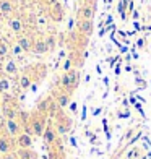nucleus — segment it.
Returning <instances> with one entry per match:
<instances>
[{"label":"nucleus","instance_id":"obj_1","mask_svg":"<svg viewBox=\"0 0 151 159\" xmlns=\"http://www.w3.org/2000/svg\"><path fill=\"white\" fill-rule=\"evenodd\" d=\"M46 127H47V115L36 111L30 117V124H28L23 130L28 133H31L33 136H42Z\"/></svg>","mask_w":151,"mask_h":159},{"label":"nucleus","instance_id":"obj_2","mask_svg":"<svg viewBox=\"0 0 151 159\" xmlns=\"http://www.w3.org/2000/svg\"><path fill=\"white\" fill-rule=\"evenodd\" d=\"M59 84H60V89H63V91H67V93L71 94V93L78 88V84H80V71H78L76 68H71L70 71L62 73Z\"/></svg>","mask_w":151,"mask_h":159},{"label":"nucleus","instance_id":"obj_3","mask_svg":"<svg viewBox=\"0 0 151 159\" xmlns=\"http://www.w3.org/2000/svg\"><path fill=\"white\" fill-rule=\"evenodd\" d=\"M54 127L57 130V133L59 135H67L71 128V120L68 115H65L62 112V109L57 112V115L54 117Z\"/></svg>","mask_w":151,"mask_h":159},{"label":"nucleus","instance_id":"obj_4","mask_svg":"<svg viewBox=\"0 0 151 159\" xmlns=\"http://www.w3.org/2000/svg\"><path fill=\"white\" fill-rule=\"evenodd\" d=\"M7 21V28L13 33V34H16V36H20V34H23L25 33V28H26V23H25V20L21 18L20 15H13V16H10L8 20H5Z\"/></svg>","mask_w":151,"mask_h":159},{"label":"nucleus","instance_id":"obj_5","mask_svg":"<svg viewBox=\"0 0 151 159\" xmlns=\"http://www.w3.org/2000/svg\"><path fill=\"white\" fill-rule=\"evenodd\" d=\"M18 10V3L16 0H0V18L2 20H8L13 16Z\"/></svg>","mask_w":151,"mask_h":159},{"label":"nucleus","instance_id":"obj_6","mask_svg":"<svg viewBox=\"0 0 151 159\" xmlns=\"http://www.w3.org/2000/svg\"><path fill=\"white\" fill-rule=\"evenodd\" d=\"M2 68H3V75L8 76V78H13V76H18V75H20L18 62L13 59V57H8L7 60H3Z\"/></svg>","mask_w":151,"mask_h":159},{"label":"nucleus","instance_id":"obj_7","mask_svg":"<svg viewBox=\"0 0 151 159\" xmlns=\"http://www.w3.org/2000/svg\"><path fill=\"white\" fill-rule=\"evenodd\" d=\"M5 130H7V135H10L11 138H16L23 132V125L20 124L18 119H5Z\"/></svg>","mask_w":151,"mask_h":159},{"label":"nucleus","instance_id":"obj_8","mask_svg":"<svg viewBox=\"0 0 151 159\" xmlns=\"http://www.w3.org/2000/svg\"><path fill=\"white\" fill-rule=\"evenodd\" d=\"M18 44H20V47L23 49V52L25 54H30L31 50H33V44H34V38L30 34V33H23V34H20V36H16V39H15Z\"/></svg>","mask_w":151,"mask_h":159},{"label":"nucleus","instance_id":"obj_9","mask_svg":"<svg viewBox=\"0 0 151 159\" xmlns=\"http://www.w3.org/2000/svg\"><path fill=\"white\" fill-rule=\"evenodd\" d=\"M18 88L21 89V91H28L33 86V83H34V76H33V71H31V68L28 70V71H23L21 75H18Z\"/></svg>","mask_w":151,"mask_h":159},{"label":"nucleus","instance_id":"obj_10","mask_svg":"<svg viewBox=\"0 0 151 159\" xmlns=\"http://www.w3.org/2000/svg\"><path fill=\"white\" fill-rule=\"evenodd\" d=\"M94 8H96V3H89V2H85L83 5H80L78 8V20H93L94 16Z\"/></svg>","mask_w":151,"mask_h":159},{"label":"nucleus","instance_id":"obj_11","mask_svg":"<svg viewBox=\"0 0 151 159\" xmlns=\"http://www.w3.org/2000/svg\"><path fill=\"white\" fill-rule=\"evenodd\" d=\"M93 30H94L93 20H78L76 21V31H78V34L85 36V38H89L93 34Z\"/></svg>","mask_w":151,"mask_h":159},{"label":"nucleus","instance_id":"obj_12","mask_svg":"<svg viewBox=\"0 0 151 159\" xmlns=\"http://www.w3.org/2000/svg\"><path fill=\"white\" fill-rule=\"evenodd\" d=\"M42 138H44V143L49 144V146H52L59 141V133H57V130L54 127V124H47L46 130H44V135H42Z\"/></svg>","mask_w":151,"mask_h":159},{"label":"nucleus","instance_id":"obj_13","mask_svg":"<svg viewBox=\"0 0 151 159\" xmlns=\"http://www.w3.org/2000/svg\"><path fill=\"white\" fill-rule=\"evenodd\" d=\"M15 138H11L10 135H2L0 133V154H7V153H11L13 146H15Z\"/></svg>","mask_w":151,"mask_h":159},{"label":"nucleus","instance_id":"obj_14","mask_svg":"<svg viewBox=\"0 0 151 159\" xmlns=\"http://www.w3.org/2000/svg\"><path fill=\"white\" fill-rule=\"evenodd\" d=\"M70 99H71V94L67 91H63V89H59L54 96V101L57 102V106H59L60 109H65L67 106H70Z\"/></svg>","mask_w":151,"mask_h":159},{"label":"nucleus","instance_id":"obj_15","mask_svg":"<svg viewBox=\"0 0 151 159\" xmlns=\"http://www.w3.org/2000/svg\"><path fill=\"white\" fill-rule=\"evenodd\" d=\"M15 143L18 148H33V135L23 130L15 138Z\"/></svg>","mask_w":151,"mask_h":159},{"label":"nucleus","instance_id":"obj_16","mask_svg":"<svg viewBox=\"0 0 151 159\" xmlns=\"http://www.w3.org/2000/svg\"><path fill=\"white\" fill-rule=\"evenodd\" d=\"M31 52L36 54V55H44V54L49 52V47L44 41V36H42V38H34V44H33Z\"/></svg>","mask_w":151,"mask_h":159},{"label":"nucleus","instance_id":"obj_17","mask_svg":"<svg viewBox=\"0 0 151 159\" xmlns=\"http://www.w3.org/2000/svg\"><path fill=\"white\" fill-rule=\"evenodd\" d=\"M49 18L52 21H62L63 20V8H62L60 2H57L52 7H49Z\"/></svg>","mask_w":151,"mask_h":159},{"label":"nucleus","instance_id":"obj_18","mask_svg":"<svg viewBox=\"0 0 151 159\" xmlns=\"http://www.w3.org/2000/svg\"><path fill=\"white\" fill-rule=\"evenodd\" d=\"M52 102H54V98H44V99H41L39 102H38V106H36V111L41 112V114L49 115V111H50Z\"/></svg>","mask_w":151,"mask_h":159},{"label":"nucleus","instance_id":"obj_19","mask_svg":"<svg viewBox=\"0 0 151 159\" xmlns=\"http://www.w3.org/2000/svg\"><path fill=\"white\" fill-rule=\"evenodd\" d=\"M10 57V42H7V39L0 38V62L7 60Z\"/></svg>","mask_w":151,"mask_h":159},{"label":"nucleus","instance_id":"obj_20","mask_svg":"<svg viewBox=\"0 0 151 159\" xmlns=\"http://www.w3.org/2000/svg\"><path fill=\"white\" fill-rule=\"evenodd\" d=\"M16 153H18V157L20 159H38L36 151H33L31 148H20Z\"/></svg>","mask_w":151,"mask_h":159},{"label":"nucleus","instance_id":"obj_21","mask_svg":"<svg viewBox=\"0 0 151 159\" xmlns=\"http://www.w3.org/2000/svg\"><path fill=\"white\" fill-rule=\"evenodd\" d=\"M11 89V81L8 76H0V94H7Z\"/></svg>","mask_w":151,"mask_h":159},{"label":"nucleus","instance_id":"obj_22","mask_svg":"<svg viewBox=\"0 0 151 159\" xmlns=\"http://www.w3.org/2000/svg\"><path fill=\"white\" fill-rule=\"evenodd\" d=\"M25 52H23V49L20 47V44L15 41L13 44H10V55L13 57V59H16V57H21Z\"/></svg>","mask_w":151,"mask_h":159},{"label":"nucleus","instance_id":"obj_23","mask_svg":"<svg viewBox=\"0 0 151 159\" xmlns=\"http://www.w3.org/2000/svg\"><path fill=\"white\" fill-rule=\"evenodd\" d=\"M44 41H46V44H47V47H49V52L55 49V46H57V38H55V34H52V33L46 34V36H44Z\"/></svg>","mask_w":151,"mask_h":159},{"label":"nucleus","instance_id":"obj_24","mask_svg":"<svg viewBox=\"0 0 151 159\" xmlns=\"http://www.w3.org/2000/svg\"><path fill=\"white\" fill-rule=\"evenodd\" d=\"M73 65H75V57H73V54H70L65 59V62H63V65H62L63 73H65V71H70L71 68H73Z\"/></svg>","mask_w":151,"mask_h":159},{"label":"nucleus","instance_id":"obj_25","mask_svg":"<svg viewBox=\"0 0 151 159\" xmlns=\"http://www.w3.org/2000/svg\"><path fill=\"white\" fill-rule=\"evenodd\" d=\"M3 159H20V157H18V153H16V151H11V153L3 154Z\"/></svg>","mask_w":151,"mask_h":159},{"label":"nucleus","instance_id":"obj_26","mask_svg":"<svg viewBox=\"0 0 151 159\" xmlns=\"http://www.w3.org/2000/svg\"><path fill=\"white\" fill-rule=\"evenodd\" d=\"M42 2H44V5H46L47 8H49V7H52L54 3H57V2H59V0H42Z\"/></svg>","mask_w":151,"mask_h":159},{"label":"nucleus","instance_id":"obj_27","mask_svg":"<svg viewBox=\"0 0 151 159\" xmlns=\"http://www.w3.org/2000/svg\"><path fill=\"white\" fill-rule=\"evenodd\" d=\"M76 107H78L76 102H71V104H70V111H71V112H76Z\"/></svg>","mask_w":151,"mask_h":159},{"label":"nucleus","instance_id":"obj_28","mask_svg":"<svg viewBox=\"0 0 151 159\" xmlns=\"http://www.w3.org/2000/svg\"><path fill=\"white\" fill-rule=\"evenodd\" d=\"M70 143H71V144H73V146L76 148V141H75V138H73V136H71V138H70Z\"/></svg>","mask_w":151,"mask_h":159},{"label":"nucleus","instance_id":"obj_29","mask_svg":"<svg viewBox=\"0 0 151 159\" xmlns=\"http://www.w3.org/2000/svg\"><path fill=\"white\" fill-rule=\"evenodd\" d=\"M25 2H26V3H36L38 0H25Z\"/></svg>","mask_w":151,"mask_h":159},{"label":"nucleus","instance_id":"obj_30","mask_svg":"<svg viewBox=\"0 0 151 159\" xmlns=\"http://www.w3.org/2000/svg\"><path fill=\"white\" fill-rule=\"evenodd\" d=\"M2 73H3V68H2V62H0V76H2Z\"/></svg>","mask_w":151,"mask_h":159},{"label":"nucleus","instance_id":"obj_31","mask_svg":"<svg viewBox=\"0 0 151 159\" xmlns=\"http://www.w3.org/2000/svg\"><path fill=\"white\" fill-rule=\"evenodd\" d=\"M85 2H89V3H96V0H85Z\"/></svg>","mask_w":151,"mask_h":159},{"label":"nucleus","instance_id":"obj_32","mask_svg":"<svg viewBox=\"0 0 151 159\" xmlns=\"http://www.w3.org/2000/svg\"><path fill=\"white\" fill-rule=\"evenodd\" d=\"M0 117H3V114H2V106H0Z\"/></svg>","mask_w":151,"mask_h":159},{"label":"nucleus","instance_id":"obj_33","mask_svg":"<svg viewBox=\"0 0 151 159\" xmlns=\"http://www.w3.org/2000/svg\"><path fill=\"white\" fill-rule=\"evenodd\" d=\"M0 159H3V154H0Z\"/></svg>","mask_w":151,"mask_h":159},{"label":"nucleus","instance_id":"obj_34","mask_svg":"<svg viewBox=\"0 0 151 159\" xmlns=\"http://www.w3.org/2000/svg\"><path fill=\"white\" fill-rule=\"evenodd\" d=\"M0 20H2V18H0Z\"/></svg>","mask_w":151,"mask_h":159}]
</instances>
